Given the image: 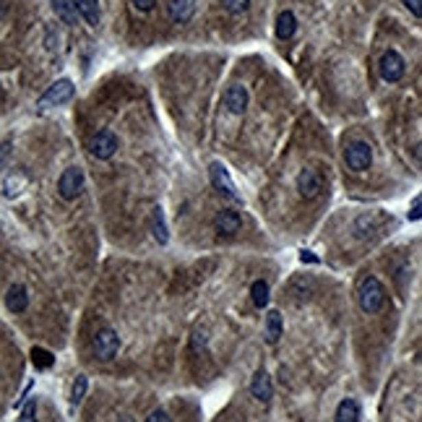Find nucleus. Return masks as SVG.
I'll use <instances>...</instances> for the list:
<instances>
[{
    "label": "nucleus",
    "mask_w": 422,
    "mask_h": 422,
    "mask_svg": "<svg viewBox=\"0 0 422 422\" xmlns=\"http://www.w3.org/2000/svg\"><path fill=\"white\" fill-rule=\"evenodd\" d=\"M76 94V86L71 79H58L53 86H47V92L40 97V107H60L71 102Z\"/></svg>",
    "instance_id": "nucleus-5"
},
{
    "label": "nucleus",
    "mask_w": 422,
    "mask_h": 422,
    "mask_svg": "<svg viewBox=\"0 0 422 422\" xmlns=\"http://www.w3.org/2000/svg\"><path fill=\"white\" fill-rule=\"evenodd\" d=\"M50 5L63 24H76V14H79L76 0H50Z\"/></svg>",
    "instance_id": "nucleus-20"
},
{
    "label": "nucleus",
    "mask_w": 422,
    "mask_h": 422,
    "mask_svg": "<svg viewBox=\"0 0 422 422\" xmlns=\"http://www.w3.org/2000/svg\"><path fill=\"white\" fill-rule=\"evenodd\" d=\"M214 227H216V232L219 235H225V238H232V235H238L240 227H243V216H240L238 211L232 209H225L216 214V219H214Z\"/></svg>",
    "instance_id": "nucleus-11"
},
{
    "label": "nucleus",
    "mask_w": 422,
    "mask_h": 422,
    "mask_svg": "<svg viewBox=\"0 0 422 422\" xmlns=\"http://www.w3.org/2000/svg\"><path fill=\"white\" fill-rule=\"evenodd\" d=\"M5 308L11 313H24L29 308V292L24 284H11L5 292Z\"/></svg>",
    "instance_id": "nucleus-15"
},
{
    "label": "nucleus",
    "mask_w": 422,
    "mask_h": 422,
    "mask_svg": "<svg viewBox=\"0 0 422 422\" xmlns=\"http://www.w3.org/2000/svg\"><path fill=\"white\" fill-rule=\"evenodd\" d=\"M383 300H386V290H383L381 279L375 277H365L357 287V303L362 308V313H378L383 308Z\"/></svg>",
    "instance_id": "nucleus-1"
},
{
    "label": "nucleus",
    "mask_w": 422,
    "mask_h": 422,
    "mask_svg": "<svg viewBox=\"0 0 422 422\" xmlns=\"http://www.w3.org/2000/svg\"><path fill=\"white\" fill-rule=\"evenodd\" d=\"M146 422H172V417L164 412V409H157V412H151V414H149V420Z\"/></svg>",
    "instance_id": "nucleus-31"
},
{
    "label": "nucleus",
    "mask_w": 422,
    "mask_h": 422,
    "mask_svg": "<svg viewBox=\"0 0 422 422\" xmlns=\"http://www.w3.org/2000/svg\"><path fill=\"white\" fill-rule=\"evenodd\" d=\"M409 222H417V219H422V201H417L412 209H409Z\"/></svg>",
    "instance_id": "nucleus-32"
},
{
    "label": "nucleus",
    "mask_w": 422,
    "mask_h": 422,
    "mask_svg": "<svg viewBox=\"0 0 422 422\" xmlns=\"http://www.w3.org/2000/svg\"><path fill=\"white\" fill-rule=\"evenodd\" d=\"M118 349H120L118 331L110 329V326H105V329L97 331V336H94V355H97V360L110 362L112 357L118 355Z\"/></svg>",
    "instance_id": "nucleus-4"
},
{
    "label": "nucleus",
    "mask_w": 422,
    "mask_h": 422,
    "mask_svg": "<svg viewBox=\"0 0 422 422\" xmlns=\"http://www.w3.org/2000/svg\"><path fill=\"white\" fill-rule=\"evenodd\" d=\"M404 5H407V11L412 16H417V18H422V0H401Z\"/></svg>",
    "instance_id": "nucleus-29"
},
{
    "label": "nucleus",
    "mask_w": 422,
    "mask_h": 422,
    "mask_svg": "<svg viewBox=\"0 0 422 422\" xmlns=\"http://www.w3.org/2000/svg\"><path fill=\"white\" fill-rule=\"evenodd\" d=\"M76 8H79V14L84 16V21L89 24V27H97L99 24V0H76Z\"/></svg>",
    "instance_id": "nucleus-22"
},
{
    "label": "nucleus",
    "mask_w": 422,
    "mask_h": 422,
    "mask_svg": "<svg viewBox=\"0 0 422 422\" xmlns=\"http://www.w3.org/2000/svg\"><path fill=\"white\" fill-rule=\"evenodd\" d=\"M282 339V313L279 310H269L266 313V342L277 344Z\"/></svg>",
    "instance_id": "nucleus-21"
},
{
    "label": "nucleus",
    "mask_w": 422,
    "mask_h": 422,
    "mask_svg": "<svg viewBox=\"0 0 422 422\" xmlns=\"http://www.w3.org/2000/svg\"><path fill=\"white\" fill-rule=\"evenodd\" d=\"M300 261H303V264H318V258H316V256H313L310 251H303V253H300Z\"/></svg>",
    "instance_id": "nucleus-33"
},
{
    "label": "nucleus",
    "mask_w": 422,
    "mask_h": 422,
    "mask_svg": "<svg viewBox=\"0 0 422 422\" xmlns=\"http://www.w3.org/2000/svg\"><path fill=\"white\" fill-rule=\"evenodd\" d=\"M84 185H86V177H84V170L81 167H68L63 170L60 180H58V190L66 201H76V198L84 193Z\"/></svg>",
    "instance_id": "nucleus-6"
},
{
    "label": "nucleus",
    "mask_w": 422,
    "mask_h": 422,
    "mask_svg": "<svg viewBox=\"0 0 422 422\" xmlns=\"http://www.w3.org/2000/svg\"><path fill=\"white\" fill-rule=\"evenodd\" d=\"M334 420L336 422H360V404L357 399H342L339 407L334 412Z\"/></svg>",
    "instance_id": "nucleus-18"
},
{
    "label": "nucleus",
    "mask_w": 422,
    "mask_h": 422,
    "mask_svg": "<svg viewBox=\"0 0 422 422\" xmlns=\"http://www.w3.org/2000/svg\"><path fill=\"white\" fill-rule=\"evenodd\" d=\"M86 388H89V378H86V375H76V381H73V388H71V404H73V407H79L81 401H84V396H86Z\"/></svg>",
    "instance_id": "nucleus-25"
},
{
    "label": "nucleus",
    "mask_w": 422,
    "mask_h": 422,
    "mask_svg": "<svg viewBox=\"0 0 422 422\" xmlns=\"http://www.w3.org/2000/svg\"><path fill=\"white\" fill-rule=\"evenodd\" d=\"M269 284H266L264 279H256L251 284V300H253V305L258 308V310H264L266 305H269V300H271V295H269Z\"/></svg>",
    "instance_id": "nucleus-23"
},
{
    "label": "nucleus",
    "mask_w": 422,
    "mask_h": 422,
    "mask_svg": "<svg viewBox=\"0 0 422 422\" xmlns=\"http://www.w3.org/2000/svg\"><path fill=\"white\" fill-rule=\"evenodd\" d=\"M34 417H37V399H29L27 407L21 409V417H18V422H34Z\"/></svg>",
    "instance_id": "nucleus-27"
},
{
    "label": "nucleus",
    "mask_w": 422,
    "mask_h": 422,
    "mask_svg": "<svg viewBox=\"0 0 422 422\" xmlns=\"http://www.w3.org/2000/svg\"><path fill=\"white\" fill-rule=\"evenodd\" d=\"M378 71H381V79L383 81H388V84H396V81H401V76H404L407 66H404V58L396 53V50H386V53L381 55Z\"/></svg>",
    "instance_id": "nucleus-7"
},
{
    "label": "nucleus",
    "mask_w": 422,
    "mask_h": 422,
    "mask_svg": "<svg viewBox=\"0 0 422 422\" xmlns=\"http://www.w3.org/2000/svg\"><path fill=\"white\" fill-rule=\"evenodd\" d=\"M89 149H92V154L97 159H110L115 151H118V136H115L112 131H99L92 138Z\"/></svg>",
    "instance_id": "nucleus-10"
},
{
    "label": "nucleus",
    "mask_w": 422,
    "mask_h": 422,
    "mask_svg": "<svg viewBox=\"0 0 422 422\" xmlns=\"http://www.w3.org/2000/svg\"><path fill=\"white\" fill-rule=\"evenodd\" d=\"M131 3H133V8H136V11H141V14H149V11L154 8V3H157V0H131Z\"/></svg>",
    "instance_id": "nucleus-30"
},
{
    "label": "nucleus",
    "mask_w": 422,
    "mask_h": 422,
    "mask_svg": "<svg viewBox=\"0 0 422 422\" xmlns=\"http://www.w3.org/2000/svg\"><path fill=\"white\" fill-rule=\"evenodd\" d=\"M313 279L305 277V274H300V277H292L290 282V295L297 300V303H305V300H310L313 297Z\"/></svg>",
    "instance_id": "nucleus-17"
},
{
    "label": "nucleus",
    "mask_w": 422,
    "mask_h": 422,
    "mask_svg": "<svg viewBox=\"0 0 422 422\" xmlns=\"http://www.w3.org/2000/svg\"><path fill=\"white\" fill-rule=\"evenodd\" d=\"M209 344V331L206 329H196L193 331V349H201Z\"/></svg>",
    "instance_id": "nucleus-28"
},
{
    "label": "nucleus",
    "mask_w": 422,
    "mask_h": 422,
    "mask_svg": "<svg viewBox=\"0 0 422 422\" xmlns=\"http://www.w3.org/2000/svg\"><path fill=\"white\" fill-rule=\"evenodd\" d=\"M344 162L352 172H365L373 164V149L365 141H352L344 149Z\"/></svg>",
    "instance_id": "nucleus-3"
},
{
    "label": "nucleus",
    "mask_w": 422,
    "mask_h": 422,
    "mask_svg": "<svg viewBox=\"0 0 422 422\" xmlns=\"http://www.w3.org/2000/svg\"><path fill=\"white\" fill-rule=\"evenodd\" d=\"M251 394L258 399V401H264L269 404L271 399H274V383L269 378V373L266 370H256V375H253L251 381Z\"/></svg>",
    "instance_id": "nucleus-12"
},
{
    "label": "nucleus",
    "mask_w": 422,
    "mask_h": 422,
    "mask_svg": "<svg viewBox=\"0 0 422 422\" xmlns=\"http://www.w3.org/2000/svg\"><path fill=\"white\" fill-rule=\"evenodd\" d=\"M209 180L214 185V190L219 193V196H225L227 201H232V203H240L243 198H240L238 188L232 183V177H229V172L222 162H211L209 164Z\"/></svg>",
    "instance_id": "nucleus-2"
},
{
    "label": "nucleus",
    "mask_w": 422,
    "mask_h": 422,
    "mask_svg": "<svg viewBox=\"0 0 422 422\" xmlns=\"http://www.w3.org/2000/svg\"><path fill=\"white\" fill-rule=\"evenodd\" d=\"M297 32V16L292 11H282L277 16V37L279 40H292Z\"/></svg>",
    "instance_id": "nucleus-19"
},
{
    "label": "nucleus",
    "mask_w": 422,
    "mask_h": 422,
    "mask_svg": "<svg viewBox=\"0 0 422 422\" xmlns=\"http://www.w3.org/2000/svg\"><path fill=\"white\" fill-rule=\"evenodd\" d=\"M32 362H34V368L47 370V368H53L55 357H53V352L42 349V347H32Z\"/></svg>",
    "instance_id": "nucleus-24"
},
{
    "label": "nucleus",
    "mask_w": 422,
    "mask_h": 422,
    "mask_svg": "<svg viewBox=\"0 0 422 422\" xmlns=\"http://www.w3.org/2000/svg\"><path fill=\"white\" fill-rule=\"evenodd\" d=\"M381 222L383 216L378 211H365V214H360L355 219V235L357 238H370L373 232L381 229Z\"/></svg>",
    "instance_id": "nucleus-14"
},
{
    "label": "nucleus",
    "mask_w": 422,
    "mask_h": 422,
    "mask_svg": "<svg viewBox=\"0 0 422 422\" xmlns=\"http://www.w3.org/2000/svg\"><path fill=\"white\" fill-rule=\"evenodd\" d=\"M222 5L229 14H245L251 8V0H222Z\"/></svg>",
    "instance_id": "nucleus-26"
},
{
    "label": "nucleus",
    "mask_w": 422,
    "mask_h": 422,
    "mask_svg": "<svg viewBox=\"0 0 422 422\" xmlns=\"http://www.w3.org/2000/svg\"><path fill=\"white\" fill-rule=\"evenodd\" d=\"M149 229H151V235H154L159 245L170 243V229H167V219H164V209L162 206H154L151 214H149Z\"/></svg>",
    "instance_id": "nucleus-13"
},
{
    "label": "nucleus",
    "mask_w": 422,
    "mask_h": 422,
    "mask_svg": "<svg viewBox=\"0 0 422 422\" xmlns=\"http://www.w3.org/2000/svg\"><path fill=\"white\" fill-rule=\"evenodd\" d=\"M196 14V0H170V18L175 24H188Z\"/></svg>",
    "instance_id": "nucleus-16"
},
{
    "label": "nucleus",
    "mask_w": 422,
    "mask_h": 422,
    "mask_svg": "<svg viewBox=\"0 0 422 422\" xmlns=\"http://www.w3.org/2000/svg\"><path fill=\"white\" fill-rule=\"evenodd\" d=\"M295 185H297V193H300L305 201H313V198H318V193L323 190V180H321V175H318L313 167H303L300 175H297V180H295Z\"/></svg>",
    "instance_id": "nucleus-8"
},
{
    "label": "nucleus",
    "mask_w": 422,
    "mask_h": 422,
    "mask_svg": "<svg viewBox=\"0 0 422 422\" xmlns=\"http://www.w3.org/2000/svg\"><path fill=\"white\" fill-rule=\"evenodd\" d=\"M222 102L232 115H243L245 107H248V89L243 84H229L222 94Z\"/></svg>",
    "instance_id": "nucleus-9"
}]
</instances>
